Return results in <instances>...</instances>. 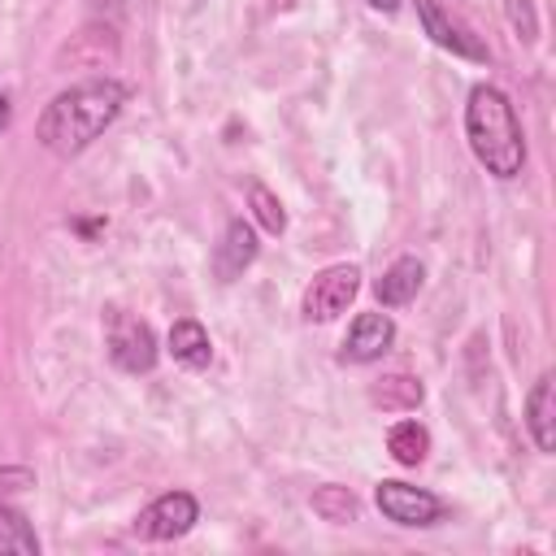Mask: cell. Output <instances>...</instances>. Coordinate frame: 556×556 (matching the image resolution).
Wrapping results in <instances>:
<instances>
[{
    "label": "cell",
    "mask_w": 556,
    "mask_h": 556,
    "mask_svg": "<svg viewBox=\"0 0 556 556\" xmlns=\"http://www.w3.org/2000/svg\"><path fill=\"white\" fill-rule=\"evenodd\" d=\"M526 426H530L539 452L556 447V391H552V374H543L530 387V395H526Z\"/></svg>",
    "instance_id": "obj_11"
},
{
    "label": "cell",
    "mask_w": 556,
    "mask_h": 556,
    "mask_svg": "<svg viewBox=\"0 0 556 556\" xmlns=\"http://www.w3.org/2000/svg\"><path fill=\"white\" fill-rule=\"evenodd\" d=\"M109 361L126 374H148L156 365V334L135 313H109Z\"/></svg>",
    "instance_id": "obj_3"
},
{
    "label": "cell",
    "mask_w": 556,
    "mask_h": 556,
    "mask_svg": "<svg viewBox=\"0 0 556 556\" xmlns=\"http://www.w3.org/2000/svg\"><path fill=\"white\" fill-rule=\"evenodd\" d=\"M508 22H513V30H517L526 43L539 35V17H534V4H530V0H508Z\"/></svg>",
    "instance_id": "obj_19"
},
{
    "label": "cell",
    "mask_w": 556,
    "mask_h": 556,
    "mask_svg": "<svg viewBox=\"0 0 556 556\" xmlns=\"http://www.w3.org/2000/svg\"><path fill=\"white\" fill-rule=\"evenodd\" d=\"M169 356H174L178 365H187V369H204V365L213 361L208 330H204L200 321H191V317L174 321V326H169Z\"/></svg>",
    "instance_id": "obj_13"
},
{
    "label": "cell",
    "mask_w": 556,
    "mask_h": 556,
    "mask_svg": "<svg viewBox=\"0 0 556 556\" xmlns=\"http://www.w3.org/2000/svg\"><path fill=\"white\" fill-rule=\"evenodd\" d=\"M374 500H378V513L395 526H434L443 517L439 495H430L421 486H408V482H378Z\"/></svg>",
    "instance_id": "obj_6"
},
{
    "label": "cell",
    "mask_w": 556,
    "mask_h": 556,
    "mask_svg": "<svg viewBox=\"0 0 556 556\" xmlns=\"http://www.w3.org/2000/svg\"><path fill=\"white\" fill-rule=\"evenodd\" d=\"M126 104V87L117 78H87L65 87L61 96L48 100V109L39 113V143L56 156H78L104 126H113V117Z\"/></svg>",
    "instance_id": "obj_1"
},
{
    "label": "cell",
    "mask_w": 556,
    "mask_h": 556,
    "mask_svg": "<svg viewBox=\"0 0 556 556\" xmlns=\"http://www.w3.org/2000/svg\"><path fill=\"white\" fill-rule=\"evenodd\" d=\"M248 204H252L256 222H261L269 235H282V230H287V213H282V204H278V195H274L269 187L252 182V187H248Z\"/></svg>",
    "instance_id": "obj_18"
},
{
    "label": "cell",
    "mask_w": 556,
    "mask_h": 556,
    "mask_svg": "<svg viewBox=\"0 0 556 556\" xmlns=\"http://www.w3.org/2000/svg\"><path fill=\"white\" fill-rule=\"evenodd\" d=\"M0 556H39V539L30 521L9 504H0Z\"/></svg>",
    "instance_id": "obj_16"
},
{
    "label": "cell",
    "mask_w": 556,
    "mask_h": 556,
    "mask_svg": "<svg viewBox=\"0 0 556 556\" xmlns=\"http://www.w3.org/2000/svg\"><path fill=\"white\" fill-rule=\"evenodd\" d=\"M104 61H117V35H113L109 26H87V30H78V35L61 48V56H56V65H74V70H100Z\"/></svg>",
    "instance_id": "obj_9"
},
{
    "label": "cell",
    "mask_w": 556,
    "mask_h": 556,
    "mask_svg": "<svg viewBox=\"0 0 556 556\" xmlns=\"http://www.w3.org/2000/svg\"><path fill=\"white\" fill-rule=\"evenodd\" d=\"M35 478L26 473V469H0V486L4 491H22V486H30Z\"/></svg>",
    "instance_id": "obj_20"
},
{
    "label": "cell",
    "mask_w": 556,
    "mask_h": 556,
    "mask_svg": "<svg viewBox=\"0 0 556 556\" xmlns=\"http://www.w3.org/2000/svg\"><path fill=\"white\" fill-rule=\"evenodd\" d=\"M395 339V321L387 313H361L343 339V352L339 361H352V365H365V361H378Z\"/></svg>",
    "instance_id": "obj_8"
},
{
    "label": "cell",
    "mask_w": 556,
    "mask_h": 556,
    "mask_svg": "<svg viewBox=\"0 0 556 556\" xmlns=\"http://www.w3.org/2000/svg\"><path fill=\"white\" fill-rule=\"evenodd\" d=\"M9 126V104H4V96H0V130Z\"/></svg>",
    "instance_id": "obj_22"
},
{
    "label": "cell",
    "mask_w": 556,
    "mask_h": 556,
    "mask_svg": "<svg viewBox=\"0 0 556 556\" xmlns=\"http://www.w3.org/2000/svg\"><path fill=\"white\" fill-rule=\"evenodd\" d=\"M465 139L478 156V165L495 178H517L526 165V135L517 122L513 100L500 87H473L465 104Z\"/></svg>",
    "instance_id": "obj_2"
},
{
    "label": "cell",
    "mask_w": 556,
    "mask_h": 556,
    "mask_svg": "<svg viewBox=\"0 0 556 556\" xmlns=\"http://www.w3.org/2000/svg\"><path fill=\"white\" fill-rule=\"evenodd\" d=\"M417 17H421V26H426V35L439 43V48H447L452 56H465V61H491V52H486V43L465 26V22H456L452 13H443L439 9V0H417Z\"/></svg>",
    "instance_id": "obj_7"
},
{
    "label": "cell",
    "mask_w": 556,
    "mask_h": 556,
    "mask_svg": "<svg viewBox=\"0 0 556 556\" xmlns=\"http://www.w3.org/2000/svg\"><path fill=\"white\" fill-rule=\"evenodd\" d=\"M195 521H200L195 495H187V491H165L161 500H152V504L135 517V534H139V539H152V543H165V539H182Z\"/></svg>",
    "instance_id": "obj_5"
},
{
    "label": "cell",
    "mask_w": 556,
    "mask_h": 556,
    "mask_svg": "<svg viewBox=\"0 0 556 556\" xmlns=\"http://www.w3.org/2000/svg\"><path fill=\"white\" fill-rule=\"evenodd\" d=\"M369 9H382V13H395L400 9V0H365Z\"/></svg>",
    "instance_id": "obj_21"
},
{
    "label": "cell",
    "mask_w": 556,
    "mask_h": 556,
    "mask_svg": "<svg viewBox=\"0 0 556 556\" xmlns=\"http://www.w3.org/2000/svg\"><path fill=\"white\" fill-rule=\"evenodd\" d=\"M256 261V230L243 222V217H235L230 226H226V235H222V243H217V256H213V265H217V274L226 278V282H235L248 265Z\"/></svg>",
    "instance_id": "obj_10"
},
{
    "label": "cell",
    "mask_w": 556,
    "mask_h": 556,
    "mask_svg": "<svg viewBox=\"0 0 556 556\" xmlns=\"http://www.w3.org/2000/svg\"><path fill=\"white\" fill-rule=\"evenodd\" d=\"M421 278H426L421 261H417V256H400V261L374 282V295H378V304H387V308L408 304V300L421 291Z\"/></svg>",
    "instance_id": "obj_12"
},
{
    "label": "cell",
    "mask_w": 556,
    "mask_h": 556,
    "mask_svg": "<svg viewBox=\"0 0 556 556\" xmlns=\"http://www.w3.org/2000/svg\"><path fill=\"white\" fill-rule=\"evenodd\" d=\"M387 452H391L400 465H421L426 452H430V434H426V426H421V421H400V426H391V434H387Z\"/></svg>",
    "instance_id": "obj_17"
},
{
    "label": "cell",
    "mask_w": 556,
    "mask_h": 556,
    "mask_svg": "<svg viewBox=\"0 0 556 556\" xmlns=\"http://www.w3.org/2000/svg\"><path fill=\"white\" fill-rule=\"evenodd\" d=\"M308 504H313V513H317L321 521H330V526H348V521H356V513H361L356 495H352L348 486H339V482H326V486H317Z\"/></svg>",
    "instance_id": "obj_15"
},
{
    "label": "cell",
    "mask_w": 556,
    "mask_h": 556,
    "mask_svg": "<svg viewBox=\"0 0 556 556\" xmlns=\"http://www.w3.org/2000/svg\"><path fill=\"white\" fill-rule=\"evenodd\" d=\"M356 291H361V269L356 265H330V269H321L308 287H304V317L308 321H330V317H339V313H348V304L356 300Z\"/></svg>",
    "instance_id": "obj_4"
},
{
    "label": "cell",
    "mask_w": 556,
    "mask_h": 556,
    "mask_svg": "<svg viewBox=\"0 0 556 556\" xmlns=\"http://www.w3.org/2000/svg\"><path fill=\"white\" fill-rule=\"evenodd\" d=\"M369 400L382 408V413H413L421 400H426V387L413 378V374H387L369 387Z\"/></svg>",
    "instance_id": "obj_14"
}]
</instances>
